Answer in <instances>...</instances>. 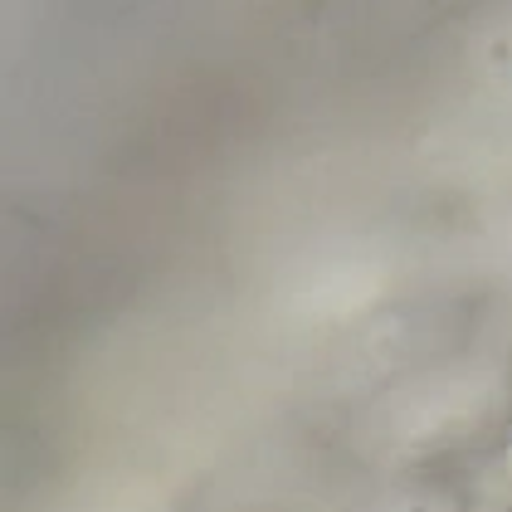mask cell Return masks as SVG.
Masks as SVG:
<instances>
[{"instance_id": "1", "label": "cell", "mask_w": 512, "mask_h": 512, "mask_svg": "<svg viewBox=\"0 0 512 512\" xmlns=\"http://www.w3.org/2000/svg\"><path fill=\"white\" fill-rule=\"evenodd\" d=\"M366 512H459V508H439V503H381V508Z\"/></svg>"}]
</instances>
